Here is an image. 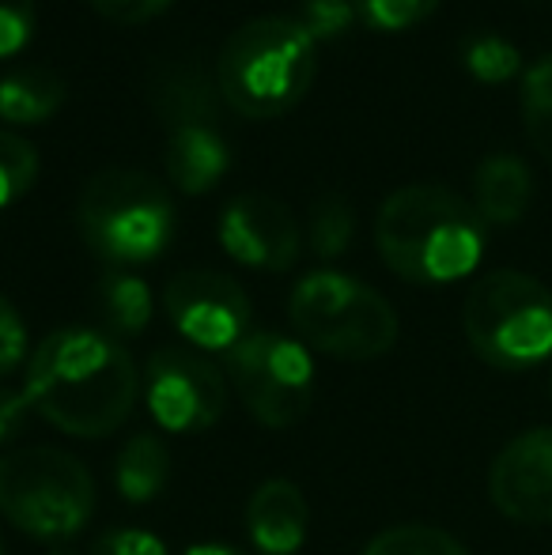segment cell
Segmentation results:
<instances>
[{
    "mask_svg": "<svg viewBox=\"0 0 552 555\" xmlns=\"http://www.w3.org/2000/svg\"><path fill=\"white\" fill-rule=\"evenodd\" d=\"M95 480L65 450L30 446L0 457V514L38 541H68L91 521Z\"/></svg>",
    "mask_w": 552,
    "mask_h": 555,
    "instance_id": "7",
    "label": "cell"
},
{
    "mask_svg": "<svg viewBox=\"0 0 552 555\" xmlns=\"http://www.w3.org/2000/svg\"><path fill=\"white\" fill-rule=\"evenodd\" d=\"M363 555H470V552H465V544L458 541V537H450L447 529L409 521V526L383 529V533L368 544Z\"/></svg>",
    "mask_w": 552,
    "mask_h": 555,
    "instance_id": "22",
    "label": "cell"
},
{
    "mask_svg": "<svg viewBox=\"0 0 552 555\" xmlns=\"http://www.w3.org/2000/svg\"><path fill=\"white\" fill-rule=\"evenodd\" d=\"M163 167L178 190L201 197V193L216 190L220 178L228 175L231 147L216 125H178L170 129L167 147H163Z\"/></svg>",
    "mask_w": 552,
    "mask_h": 555,
    "instance_id": "14",
    "label": "cell"
},
{
    "mask_svg": "<svg viewBox=\"0 0 552 555\" xmlns=\"http://www.w3.org/2000/svg\"><path fill=\"white\" fill-rule=\"evenodd\" d=\"M35 35V4L30 0H0V57H15Z\"/></svg>",
    "mask_w": 552,
    "mask_h": 555,
    "instance_id": "27",
    "label": "cell"
},
{
    "mask_svg": "<svg viewBox=\"0 0 552 555\" xmlns=\"http://www.w3.org/2000/svg\"><path fill=\"white\" fill-rule=\"evenodd\" d=\"M356 15L375 30H406L427 20L439 8V0H352Z\"/></svg>",
    "mask_w": 552,
    "mask_h": 555,
    "instance_id": "25",
    "label": "cell"
},
{
    "mask_svg": "<svg viewBox=\"0 0 552 555\" xmlns=\"http://www.w3.org/2000/svg\"><path fill=\"white\" fill-rule=\"evenodd\" d=\"M30 409L57 431L103 439L129 420L140 393L137 363L111 333L57 330L35 348L27 366Z\"/></svg>",
    "mask_w": 552,
    "mask_h": 555,
    "instance_id": "1",
    "label": "cell"
},
{
    "mask_svg": "<svg viewBox=\"0 0 552 555\" xmlns=\"http://www.w3.org/2000/svg\"><path fill=\"white\" fill-rule=\"evenodd\" d=\"M185 555H243V552L231 548V544H193Z\"/></svg>",
    "mask_w": 552,
    "mask_h": 555,
    "instance_id": "32",
    "label": "cell"
},
{
    "mask_svg": "<svg viewBox=\"0 0 552 555\" xmlns=\"http://www.w3.org/2000/svg\"><path fill=\"white\" fill-rule=\"evenodd\" d=\"M114 480H118V491L129 503H152L170 480V453L159 435L140 431L121 446Z\"/></svg>",
    "mask_w": 552,
    "mask_h": 555,
    "instance_id": "18",
    "label": "cell"
},
{
    "mask_svg": "<svg viewBox=\"0 0 552 555\" xmlns=\"http://www.w3.org/2000/svg\"><path fill=\"white\" fill-rule=\"evenodd\" d=\"M175 0H91L103 20L111 23H121V27H137V23H147L152 15L167 12Z\"/></svg>",
    "mask_w": 552,
    "mask_h": 555,
    "instance_id": "30",
    "label": "cell"
},
{
    "mask_svg": "<svg viewBox=\"0 0 552 555\" xmlns=\"http://www.w3.org/2000/svg\"><path fill=\"white\" fill-rule=\"evenodd\" d=\"M65 103V80L53 68H20L0 80V117L8 125H42Z\"/></svg>",
    "mask_w": 552,
    "mask_h": 555,
    "instance_id": "17",
    "label": "cell"
},
{
    "mask_svg": "<svg viewBox=\"0 0 552 555\" xmlns=\"http://www.w3.org/2000/svg\"><path fill=\"white\" fill-rule=\"evenodd\" d=\"M375 242L409 284H454L485 257V220L447 185H406L378 208Z\"/></svg>",
    "mask_w": 552,
    "mask_h": 555,
    "instance_id": "2",
    "label": "cell"
},
{
    "mask_svg": "<svg viewBox=\"0 0 552 555\" xmlns=\"http://www.w3.org/2000/svg\"><path fill=\"white\" fill-rule=\"evenodd\" d=\"M0 555H4V541H0Z\"/></svg>",
    "mask_w": 552,
    "mask_h": 555,
    "instance_id": "33",
    "label": "cell"
},
{
    "mask_svg": "<svg viewBox=\"0 0 552 555\" xmlns=\"http://www.w3.org/2000/svg\"><path fill=\"white\" fill-rule=\"evenodd\" d=\"M523 125L530 144L552 163V53L523 73Z\"/></svg>",
    "mask_w": 552,
    "mask_h": 555,
    "instance_id": "20",
    "label": "cell"
},
{
    "mask_svg": "<svg viewBox=\"0 0 552 555\" xmlns=\"http://www.w3.org/2000/svg\"><path fill=\"white\" fill-rule=\"evenodd\" d=\"M228 409V382L190 348H159L147 359V412L163 431L193 435Z\"/></svg>",
    "mask_w": 552,
    "mask_h": 555,
    "instance_id": "9",
    "label": "cell"
},
{
    "mask_svg": "<svg viewBox=\"0 0 552 555\" xmlns=\"http://www.w3.org/2000/svg\"><path fill=\"white\" fill-rule=\"evenodd\" d=\"M27 412H30L27 389H20V393H0V442H8L15 431H20Z\"/></svg>",
    "mask_w": 552,
    "mask_h": 555,
    "instance_id": "31",
    "label": "cell"
},
{
    "mask_svg": "<svg viewBox=\"0 0 552 555\" xmlns=\"http://www.w3.org/2000/svg\"><path fill=\"white\" fill-rule=\"evenodd\" d=\"M99 310H103L106 325L121 336L144 333V325L152 322V287L137 276V272L114 269L99 284Z\"/></svg>",
    "mask_w": 552,
    "mask_h": 555,
    "instance_id": "19",
    "label": "cell"
},
{
    "mask_svg": "<svg viewBox=\"0 0 552 555\" xmlns=\"http://www.w3.org/2000/svg\"><path fill=\"white\" fill-rule=\"evenodd\" d=\"M462 65L480 83H508L523 73V53L500 35H473L462 46Z\"/></svg>",
    "mask_w": 552,
    "mask_h": 555,
    "instance_id": "21",
    "label": "cell"
},
{
    "mask_svg": "<svg viewBox=\"0 0 552 555\" xmlns=\"http://www.w3.org/2000/svg\"><path fill=\"white\" fill-rule=\"evenodd\" d=\"M462 330L488 366L534 371L552 359V292L530 272L496 269L465 295Z\"/></svg>",
    "mask_w": 552,
    "mask_h": 555,
    "instance_id": "4",
    "label": "cell"
},
{
    "mask_svg": "<svg viewBox=\"0 0 552 555\" xmlns=\"http://www.w3.org/2000/svg\"><path fill=\"white\" fill-rule=\"evenodd\" d=\"M318 76V42L303 20L258 15L228 35L216 61V83L231 111L277 117L292 111Z\"/></svg>",
    "mask_w": 552,
    "mask_h": 555,
    "instance_id": "3",
    "label": "cell"
},
{
    "mask_svg": "<svg viewBox=\"0 0 552 555\" xmlns=\"http://www.w3.org/2000/svg\"><path fill=\"white\" fill-rule=\"evenodd\" d=\"M80 234L103 261H155L175 238V201L152 175L133 167L99 170L80 193Z\"/></svg>",
    "mask_w": 552,
    "mask_h": 555,
    "instance_id": "5",
    "label": "cell"
},
{
    "mask_svg": "<svg viewBox=\"0 0 552 555\" xmlns=\"http://www.w3.org/2000/svg\"><path fill=\"white\" fill-rule=\"evenodd\" d=\"M57 555H68V552H57Z\"/></svg>",
    "mask_w": 552,
    "mask_h": 555,
    "instance_id": "34",
    "label": "cell"
},
{
    "mask_svg": "<svg viewBox=\"0 0 552 555\" xmlns=\"http://www.w3.org/2000/svg\"><path fill=\"white\" fill-rule=\"evenodd\" d=\"M352 231H356V216L341 193L322 197L314 205V212H310V249L322 261H333V257L345 254L352 246Z\"/></svg>",
    "mask_w": 552,
    "mask_h": 555,
    "instance_id": "23",
    "label": "cell"
},
{
    "mask_svg": "<svg viewBox=\"0 0 552 555\" xmlns=\"http://www.w3.org/2000/svg\"><path fill=\"white\" fill-rule=\"evenodd\" d=\"M228 378L258 424L284 431L314 404V363L299 340L284 333L251 330L228 351Z\"/></svg>",
    "mask_w": 552,
    "mask_h": 555,
    "instance_id": "8",
    "label": "cell"
},
{
    "mask_svg": "<svg viewBox=\"0 0 552 555\" xmlns=\"http://www.w3.org/2000/svg\"><path fill=\"white\" fill-rule=\"evenodd\" d=\"M295 333L310 348L337 359H378L398 344V314L371 284L318 269L292 287L287 302Z\"/></svg>",
    "mask_w": 552,
    "mask_h": 555,
    "instance_id": "6",
    "label": "cell"
},
{
    "mask_svg": "<svg viewBox=\"0 0 552 555\" xmlns=\"http://www.w3.org/2000/svg\"><path fill=\"white\" fill-rule=\"evenodd\" d=\"M488 499L508 521L552 526V427H530L496 453Z\"/></svg>",
    "mask_w": 552,
    "mask_h": 555,
    "instance_id": "11",
    "label": "cell"
},
{
    "mask_svg": "<svg viewBox=\"0 0 552 555\" xmlns=\"http://www.w3.org/2000/svg\"><path fill=\"white\" fill-rule=\"evenodd\" d=\"M38 178V152L15 132L0 129V212L12 208Z\"/></svg>",
    "mask_w": 552,
    "mask_h": 555,
    "instance_id": "24",
    "label": "cell"
},
{
    "mask_svg": "<svg viewBox=\"0 0 552 555\" xmlns=\"http://www.w3.org/2000/svg\"><path fill=\"white\" fill-rule=\"evenodd\" d=\"M220 83H208L197 68L190 65H178L155 83V111H159L163 121L170 129L178 125H216L220 117Z\"/></svg>",
    "mask_w": 552,
    "mask_h": 555,
    "instance_id": "16",
    "label": "cell"
},
{
    "mask_svg": "<svg viewBox=\"0 0 552 555\" xmlns=\"http://www.w3.org/2000/svg\"><path fill=\"white\" fill-rule=\"evenodd\" d=\"M23 359H27V325H23L20 310L0 295V378L20 371Z\"/></svg>",
    "mask_w": 552,
    "mask_h": 555,
    "instance_id": "28",
    "label": "cell"
},
{
    "mask_svg": "<svg viewBox=\"0 0 552 555\" xmlns=\"http://www.w3.org/2000/svg\"><path fill=\"white\" fill-rule=\"evenodd\" d=\"M534 197V175L518 155H485L473 175V208L485 223L511 227L526 216Z\"/></svg>",
    "mask_w": 552,
    "mask_h": 555,
    "instance_id": "15",
    "label": "cell"
},
{
    "mask_svg": "<svg viewBox=\"0 0 552 555\" xmlns=\"http://www.w3.org/2000/svg\"><path fill=\"white\" fill-rule=\"evenodd\" d=\"M88 555H167V548L159 537L144 533V529H114V533L99 537Z\"/></svg>",
    "mask_w": 552,
    "mask_h": 555,
    "instance_id": "29",
    "label": "cell"
},
{
    "mask_svg": "<svg viewBox=\"0 0 552 555\" xmlns=\"http://www.w3.org/2000/svg\"><path fill=\"white\" fill-rule=\"evenodd\" d=\"M246 529L258 552L295 555L307 541V499L292 480H266L246 503Z\"/></svg>",
    "mask_w": 552,
    "mask_h": 555,
    "instance_id": "13",
    "label": "cell"
},
{
    "mask_svg": "<svg viewBox=\"0 0 552 555\" xmlns=\"http://www.w3.org/2000/svg\"><path fill=\"white\" fill-rule=\"evenodd\" d=\"M220 246L239 264L261 272H287L299 257V223L280 197L239 193L220 212Z\"/></svg>",
    "mask_w": 552,
    "mask_h": 555,
    "instance_id": "12",
    "label": "cell"
},
{
    "mask_svg": "<svg viewBox=\"0 0 552 555\" xmlns=\"http://www.w3.org/2000/svg\"><path fill=\"white\" fill-rule=\"evenodd\" d=\"M163 307L178 333L208 351H231L251 333V299L231 276L213 269H182L167 280Z\"/></svg>",
    "mask_w": 552,
    "mask_h": 555,
    "instance_id": "10",
    "label": "cell"
},
{
    "mask_svg": "<svg viewBox=\"0 0 552 555\" xmlns=\"http://www.w3.org/2000/svg\"><path fill=\"white\" fill-rule=\"evenodd\" d=\"M356 23L352 0H303V27L318 38H337Z\"/></svg>",
    "mask_w": 552,
    "mask_h": 555,
    "instance_id": "26",
    "label": "cell"
}]
</instances>
